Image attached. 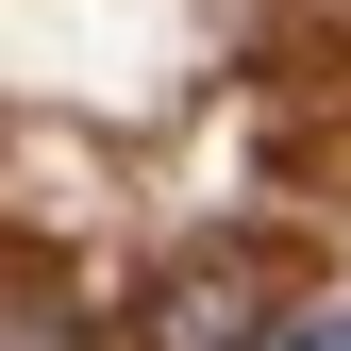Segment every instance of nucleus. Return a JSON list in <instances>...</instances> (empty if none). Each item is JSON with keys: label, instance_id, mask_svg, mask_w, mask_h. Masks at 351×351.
Masks as SVG:
<instances>
[{"label": "nucleus", "instance_id": "obj_1", "mask_svg": "<svg viewBox=\"0 0 351 351\" xmlns=\"http://www.w3.org/2000/svg\"><path fill=\"white\" fill-rule=\"evenodd\" d=\"M134 351H268V268L251 251H184L134 301Z\"/></svg>", "mask_w": 351, "mask_h": 351}]
</instances>
